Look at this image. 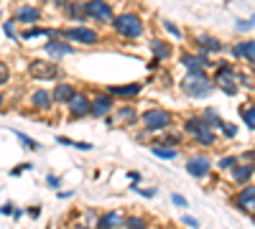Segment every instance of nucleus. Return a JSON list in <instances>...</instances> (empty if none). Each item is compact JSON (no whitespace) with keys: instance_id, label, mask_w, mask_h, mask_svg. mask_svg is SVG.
I'll use <instances>...</instances> for the list:
<instances>
[{"instance_id":"55","label":"nucleus","mask_w":255,"mask_h":229,"mask_svg":"<svg viewBox=\"0 0 255 229\" xmlns=\"http://www.w3.org/2000/svg\"><path fill=\"white\" fill-rule=\"evenodd\" d=\"M253 219H255V216H253Z\"/></svg>"},{"instance_id":"54","label":"nucleus","mask_w":255,"mask_h":229,"mask_svg":"<svg viewBox=\"0 0 255 229\" xmlns=\"http://www.w3.org/2000/svg\"><path fill=\"white\" fill-rule=\"evenodd\" d=\"M0 20H3V16H0Z\"/></svg>"},{"instance_id":"52","label":"nucleus","mask_w":255,"mask_h":229,"mask_svg":"<svg viewBox=\"0 0 255 229\" xmlns=\"http://www.w3.org/2000/svg\"><path fill=\"white\" fill-rule=\"evenodd\" d=\"M5 99H8V97L3 95V92H0V110H3V107H5Z\"/></svg>"},{"instance_id":"50","label":"nucleus","mask_w":255,"mask_h":229,"mask_svg":"<svg viewBox=\"0 0 255 229\" xmlns=\"http://www.w3.org/2000/svg\"><path fill=\"white\" fill-rule=\"evenodd\" d=\"M158 66H161V61H156V59H151V61H148V69H151V72H156Z\"/></svg>"},{"instance_id":"53","label":"nucleus","mask_w":255,"mask_h":229,"mask_svg":"<svg viewBox=\"0 0 255 229\" xmlns=\"http://www.w3.org/2000/svg\"><path fill=\"white\" fill-rule=\"evenodd\" d=\"M253 107H255V99H253Z\"/></svg>"},{"instance_id":"32","label":"nucleus","mask_w":255,"mask_h":229,"mask_svg":"<svg viewBox=\"0 0 255 229\" xmlns=\"http://www.w3.org/2000/svg\"><path fill=\"white\" fill-rule=\"evenodd\" d=\"M237 112H240V117L245 120L248 128L255 133V107H253V105H240V107H237Z\"/></svg>"},{"instance_id":"14","label":"nucleus","mask_w":255,"mask_h":229,"mask_svg":"<svg viewBox=\"0 0 255 229\" xmlns=\"http://www.w3.org/2000/svg\"><path fill=\"white\" fill-rule=\"evenodd\" d=\"M113 120L120 122V125H128V128H130V125H140V112H138V107L133 105V102H125V105L115 107Z\"/></svg>"},{"instance_id":"40","label":"nucleus","mask_w":255,"mask_h":229,"mask_svg":"<svg viewBox=\"0 0 255 229\" xmlns=\"http://www.w3.org/2000/svg\"><path fill=\"white\" fill-rule=\"evenodd\" d=\"M136 193H138V196H143V199H156L158 189H156V186H151V189H138Z\"/></svg>"},{"instance_id":"19","label":"nucleus","mask_w":255,"mask_h":229,"mask_svg":"<svg viewBox=\"0 0 255 229\" xmlns=\"http://www.w3.org/2000/svg\"><path fill=\"white\" fill-rule=\"evenodd\" d=\"M253 176H255V166L253 163H245V160H240V163L230 171V181L237 183V186H245V183H250Z\"/></svg>"},{"instance_id":"21","label":"nucleus","mask_w":255,"mask_h":229,"mask_svg":"<svg viewBox=\"0 0 255 229\" xmlns=\"http://www.w3.org/2000/svg\"><path fill=\"white\" fill-rule=\"evenodd\" d=\"M148 49H151V54H153V59L161 61V64L174 56V46H171L169 41H163V38H148Z\"/></svg>"},{"instance_id":"17","label":"nucleus","mask_w":255,"mask_h":229,"mask_svg":"<svg viewBox=\"0 0 255 229\" xmlns=\"http://www.w3.org/2000/svg\"><path fill=\"white\" fill-rule=\"evenodd\" d=\"M28 105L36 110V112H49L54 107L51 89H33L31 95H28Z\"/></svg>"},{"instance_id":"45","label":"nucleus","mask_w":255,"mask_h":229,"mask_svg":"<svg viewBox=\"0 0 255 229\" xmlns=\"http://www.w3.org/2000/svg\"><path fill=\"white\" fill-rule=\"evenodd\" d=\"M128 178H130L133 183H136V186H140V181H143V176L138 173V171H128Z\"/></svg>"},{"instance_id":"31","label":"nucleus","mask_w":255,"mask_h":229,"mask_svg":"<svg viewBox=\"0 0 255 229\" xmlns=\"http://www.w3.org/2000/svg\"><path fill=\"white\" fill-rule=\"evenodd\" d=\"M125 229H148V219L146 216H138V214H125Z\"/></svg>"},{"instance_id":"24","label":"nucleus","mask_w":255,"mask_h":229,"mask_svg":"<svg viewBox=\"0 0 255 229\" xmlns=\"http://www.w3.org/2000/svg\"><path fill=\"white\" fill-rule=\"evenodd\" d=\"M199 117H202V122H204V128H207V130H215V133H217V130H219V128H222V125H225L222 114H219L215 107H204Z\"/></svg>"},{"instance_id":"39","label":"nucleus","mask_w":255,"mask_h":229,"mask_svg":"<svg viewBox=\"0 0 255 229\" xmlns=\"http://www.w3.org/2000/svg\"><path fill=\"white\" fill-rule=\"evenodd\" d=\"M46 186H49V189H54V191H61V176L49 173V176H46Z\"/></svg>"},{"instance_id":"34","label":"nucleus","mask_w":255,"mask_h":229,"mask_svg":"<svg viewBox=\"0 0 255 229\" xmlns=\"http://www.w3.org/2000/svg\"><path fill=\"white\" fill-rule=\"evenodd\" d=\"M237 163H240V158H237V155H222V158L217 160V168L225 173V171H232Z\"/></svg>"},{"instance_id":"6","label":"nucleus","mask_w":255,"mask_h":229,"mask_svg":"<svg viewBox=\"0 0 255 229\" xmlns=\"http://www.w3.org/2000/svg\"><path fill=\"white\" fill-rule=\"evenodd\" d=\"M61 38L69 41L72 46H97L99 41V33L95 28H87V26H72V28H61Z\"/></svg>"},{"instance_id":"1","label":"nucleus","mask_w":255,"mask_h":229,"mask_svg":"<svg viewBox=\"0 0 255 229\" xmlns=\"http://www.w3.org/2000/svg\"><path fill=\"white\" fill-rule=\"evenodd\" d=\"M179 89L184 92V97H189V99H204V97L212 95L217 87L207 72H186L184 79L179 82Z\"/></svg>"},{"instance_id":"5","label":"nucleus","mask_w":255,"mask_h":229,"mask_svg":"<svg viewBox=\"0 0 255 229\" xmlns=\"http://www.w3.org/2000/svg\"><path fill=\"white\" fill-rule=\"evenodd\" d=\"M212 82L217 89H222L227 97H235L237 92H240V84H237V72H235V66H232L230 61H219L217 64V72L212 76Z\"/></svg>"},{"instance_id":"23","label":"nucleus","mask_w":255,"mask_h":229,"mask_svg":"<svg viewBox=\"0 0 255 229\" xmlns=\"http://www.w3.org/2000/svg\"><path fill=\"white\" fill-rule=\"evenodd\" d=\"M196 41V46H199V54H219V51H225V43L219 41V38H215V36H196L194 38Z\"/></svg>"},{"instance_id":"38","label":"nucleus","mask_w":255,"mask_h":229,"mask_svg":"<svg viewBox=\"0 0 255 229\" xmlns=\"http://www.w3.org/2000/svg\"><path fill=\"white\" fill-rule=\"evenodd\" d=\"M5 84H10V66L5 61H0V89Z\"/></svg>"},{"instance_id":"42","label":"nucleus","mask_w":255,"mask_h":229,"mask_svg":"<svg viewBox=\"0 0 255 229\" xmlns=\"http://www.w3.org/2000/svg\"><path fill=\"white\" fill-rule=\"evenodd\" d=\"M171 204L181 206V209H186V206H189V201H186V196H181V193H171Z\"/></svg>"},{"instance_id":"36","label":"nucleus","mask_w":255,"mask_h":229,"mask_svg":"<svg viewBox=\"0 0 255 229\" xmlns=\"http://www.w3.org/2000/svg\"><path fill=\"white\" fill-rule=\"evenodd\" d=\"M161 26H163V31H169L174 38H184V31L179 28V26H174L171 20H166V18H161Z\"/></svg>"},{"instance_id":"33","label":"nucleus","mask_w":255,"mask_h":229,"mask_svg":"<svg viewBox=\"0 0 255 229\" xmlns=\"http://www.w3.org/2000/svg\"><path fill=\"white\" fill-rule=\"evenodd\" d=\"M57 143L77 148V151H92V143H79V140H72V137H66V135H57Z\"/></svg>"},{"instance_id":"11","label":"nucleus","mask_w":255,"mask_h":229,"mask_svg":"<svg viewBox=\"0 0 255 229\" xmlns=\"http://www.w3.org/2000/svg\"><path fill=\"white\" fill-rule=\"evenodd\" d=\"M66 110H69V120L66 122H77V120H84V117H90V95H84V92H77L74 99L66 105Z\"/></svg>"},{"instance_id":"28","label":"nucleus","mask_w":255,"mask_h":229,"mask_svg":"<svg viewBox=\"0 0 255 229\" xmlns=\"http://www.w3.org/2000/svg\"><path fill=\"white\" fill-rule=\"evenodd\" d=\"M217 140H219V137H217L215 130H204V133H199V135L194 137V143H196L199 148H215Z\"/></svg>"},{"instance_id":"16","label":"nucleus","mask_w":255,"mask_h":229,"mask_svg":"<svg viewBox=\"0 0 255 229\" xmlns=\"http://www.w3.org/2000/svg\"><path fill=\"white\" fill-rule=\"evenodd\" d=\"M235 206L245 214H255V183H245L235 196Z\"/></svg>"},{"instance_id":"41","label":"nucleus","mask_w":255,"mask_h":229,"mask_svg":"<svg viewBox=\"0 0 255 229\" xmlns=\"http://www.w3.org/2000/svg\"><path fill=\"white\" fill-rule=\"evenodd\" d=\"M181 224H184L186 229H199V219H194V216H189V214L181 216Z\"/></svg>"},{"instance_id":"25","label":"nucleus","mask_w":255,"mask_h":229,"mask_svg":"<svg viewBox=\"0 0 255 229\" xmlns=\"http://www.w3.org/2000/svg\"><path fill=\"white\" fill-rule=\"evenodd\" d=\"M181 140L184 137L179 135V133H158L156 137H153V140H148L151 145H161V148H176V151H179L181 148Z\"/></svg>"},{"instance_id":"43","label":"nucleus","mask_w":255,"mask_h":229,"mask_svg":"<svg viewBox=\"0 0 255 229\" xmlns=\"http://www.w3.org/2000/svg\"><path fill=\"white\" fill-rule=\"evenodd\" d=\"M33 168V163H23V166H13L10 168V176H20L23 171H31Z\"/></svg>"},{"instance_id":"18","label":"nucleus","mask_w":255,"mask_h":229,"mask_svg":"<svg viewBox=\"0 0 255 229\" xmlns=\"http://www.w3.org/2000/svg\"><path fill=\"white\" fill-rule=\"evenodd\" d=\"M16 23H26V26H39L41 23V8L36 5H18L13 13Z\"/></svg>"},{"instance_id":"49","label":"nucleus","mask_w":255,"mask_h":229,"mask_svg":"<svg viewBox=\"0 0 255 229\" xmlns=\"http://www.w3.org/2000/svg\"><path fill=\"white\" fill-rule=\"evenodd\" d=\"M59 193V201H64V199H72L74 196V191H57Z\"/></svg>"},{"instance_id":"37","label":"nucleus","mask_w":255,"mask_h":229,"mask_svg":"<svg viewBox=\"0 0 255 229\" xmlns=\"http://www.w3.org/2000/svg\"><path fill=\"white\" fill-rule=\"evenodd\" d=\"M3 31H5V36H8L10 41H18V33H16V20H13V18L3 23Z\"/></svg>"},{"instance_id":"35","label":"nucleus","mask_w":255,"mask_h":229,"mask_svg":"<svg viewBox=\"0 0 255 229\" xmlns=\"http://www.w3.org/2000/svg\"><path fill=\"white\" fill-rule=\"evenodd\" d=\"M237 133H240V130H237V125H232V122H225L222 128H219V135H222L225 140H235Z\"/></svg>"},{"instance_id":"47","label":"nucleus","mask_w":255,"mask_h":229,"mask_svg":"<svg viewBox=\"0 0 255 229\" xmlns=\"http://www.w3.org/2000/svg\"><path fill=\"white\" fill-rule=\"evenodd\" d=\"M26 214L31 216V219H39V216H41V206H39V204H36V206H31V209H28Z\"/></svg>"},{"instance_id":"48","label":"nucleus","mask_w":255,"mask_h":229,"mask_svg":"<svg viewBox=\"0 0 255 229\" xmlns=\"http://www.w3.org/2000/svg\"><path fill=\"white\" fill-rule=\"evenodd\" d=\"M240 160H245V163H253V166H255V151H245Z\"/></svg>"},{"instance_id":"46","label":"nucleus","mask_w":255,"mask_h":229,"mask_svg":"<svg viewBox=\"0 0 255 229\" xmlns=\"http://www.w3.org/2000/svg\"><path fill=\"white\" fill-rule=\"evenodd\" d=\"M13 209H16V206L8 201V204H3V206H0V214H5V216H13Z\"/></svg>"},{"instance_id":"20","label":"nucleus","mask_w":255,"mask_h":229,"mask_svg":"<svg viewBox=\"0 0 255 229\" xmlns=\"http://www.w3.org/2000/svg\"><path fill=\"white\" fill-rule=\"evenodd\" d=\"M123 222H125V214L113 209V211H105V214L97 216L95 229H118V227H123Z\"/></svg>"},{"instance_id":"22","label":"nucleus","mask_w":255,"mask_h":229,"mask_svg":"<svg viewBox=\"0 0 255 229\" xmlns=\"http://www.w3.org/2000/svg\"><path fill=\"white\" fill-rule=\"evenodd\" d=\"M230 54L235 56V59H245L248 64L255 66V41H240L230 49Z\"/></svg>"},{"instance_id":"12","label":"nucleus","mask_w":255,"mask_h":229,"mask_svg":"<svg viewBox=\"0 0 255 229\" xmlns=\"http://www.w3.org/2000/svg\"><path fill=\"white\" fill-rule=\"evenodd\" d=\"M43 54L51 56V61H57V64H59L64 56L74 54V46H72L69 41H64V38H49L46 43H43Z\"/></svg>"},{"instance_id":"30","label":"nucleus","mask_w":255,"mask_h":229,"mask_svg":"<svg viewBox=\"0 0 255 229\" xmlns=\"http://www.w3.org/2000/svg\"><path fill=\"white\" fill-rule=\"evenodd\" d=\"M151 153L158 160H176L179 158V151L176 148H161V145H151Z\"/></svg>"},{"instance_id":"26","label":"nucleus","mask_w":255,"mask_h":229,"mask_svg":"<svg viewBox=\"0 0 255 229\" xmlns=\"http://www.w3.org/2000/svg\"><path fill=\"white\" fill-rule=\"evenodd\" d=\"M61 8H64V13L69 16L72 20H77V23H82L84 26V8H82V3H77V0H64L61 3Z\"/></svg>"},{"instance_id":"7","label":"nucleus","mask_w":255,"mask_h":229,"mask_svg":"<svg viewBox=\"0 0 255 229\" xmlns=\"http://www.w3.org/2000/svg\"><path fill=\"white\" fill-rule=\"evenodd\" d=\"M84 8V18L87 20H97V23H110L115 18L113 13V5L107 3V0H84L82 3Z\"/></svg>"},{"instance_id":"27","label":"nucleus","mask_w":255,"mask_h":229,"mask_svg":"<svg viewBox=\"0 0 255 229\" xmlns=\"http://www.w3.org/2000/svg\"><path fill=\"white\" fill-rule=\"evenodd\" d=\"M181 128H184L186 135H192V137H196L199 133H204V130H207L199 114H189V117H184V125H181Z\"/></svg>"},{"instance_id":"4","label":"nucleus","mask_w":255,"mask_h":229,"mask_svg":"<svg viewBox=\"0 0 255 229\" xmlns=\"http://www.w3.org/2000/svg\"><path fill=\"white\" fill-rule=\"evenodd\" d=\"M28 76L33 82H61L64 72H61V66L51 59H31Z\"/></svg>"},{"instance_id":"29","label":"nucleus","mask_w":255,"mask_h":229,"mask_svg":"<svg viewBox=\"0 0 255 229\" xmlns=\"http://www.w3.org/2000/svg\"><path fill=\"white\" fill-rule=\"evenodd\" d=\"M13 135L18 137V140H20V145H23L26 148V151H31V153H39L41 151V143L39 140H33V137L31 135H26V133H20V130H13Z\"/></svg>"},{"instance_id":"10","label":"nucleus","mask_w":255,"mask_h":229,"mask_svg":"<svg viewBox=\"0 0 255 229\" xmlns=\"http://www.w3.org/2000/svg\"><path fill=\"white\" fill-rule=\"evenodd\" d=\"M179 64L186 69V72H207V69H217V64L209 59L207 54H192V51H181Z\"/></svg>"},{"instance_id":"3","label":"nucleus","mask_w":255,"mask_h":229,"mask_svg":"<svg viewBox=\"0 0 255 229\" xmlns=\"http://www.w3.org/2000/svg\"><path fill=\"white\" fill-rule=\"evenodd\" d=\"M140 125L146 133H166L174 125V112L163 107H148L140 112Z\"/></svg>"},{"instance_id":"9","label":"nucleus","mask_w":255,"mask_h":229,"mask_svg":"<svg viewBox=\"0 0 255 229\" xmlns=\"http://www.w3.org/2000/svg\"><path fill=\"white\" fill-rule=\"evenodd\" d=\"M143 87H146V82H130V84H110V87H105V92H107V95L113 97L115 102H118V99H120V102H136V99L140 97Z\"/></svg>"},{"instance_id":"2","label":"nucleus","mask_w":255,"mask_h":229,"mask_svg":"<svg viewBox=\"0 0 255 229\" xmlns=\"http://www.w3.org/2000/svg\"><path fill=\"white\" fill-rule=\"evenodd\" d=\"M110 26L118 36H123L128 41H138L143 36V31H146V20H143L138 13H120L110 20Z\"/></svg>"},{"instance_id":"44","label":"nucleus","mask_w":255,"mask_h":229,"mask_svg":"<svg viewBox=\"0 0 255 229\" xmlns=\"http://www.w3.org/2000/svg\"><path fill=\"white\" fill-rule=\"evenodd\" d=\"M253 23H255V20H237L235 26H237V31H250V28H253Z\"/></svg>"},{"instance_id":"15","label":"nucleus","mask_w":255,"mask_h":229,"mask_svg":"<svg viewBox=\"0 0 255 229\" xmlns=\"http://www.w3.org/2000/svg\"><path fill=\"white\" fill-rule=\"evenodd\" d=\"M77 92H79V89H77L72 82H64V79H61V82H57V84H54V89H51V99H54V105H69V102L74 99V95H77Z\"/></svg>"},{"instance_id":"13","label":"nucleus","mask_w":255,"mask_h":229,"mask_svg":"<svg viewBox=\"0 0 255 229\" xmlns=\"http://www.w3.org/2000/svg\"><path fill=\"white\" fill-rule=\"evenodd\" d=\"M184 168H186V173L194 176V178H207L212 173V160L207 155H192V158H186Z\"/></svg>"},{"instance_id":"51","label":"nucleus","mask_w":255,"mask_h":229,"mask_svg":"<svg viewBox=\"0 0 255 229\" xmlns=\"http://www.w3.org/2000/svg\"><path fill=\"white\" fill-rule=\"evenodd\" d=\"M23 214H26V211H23V209H18V206H16V209H13V219H20Z\"/></svg>"},{"instance_id":"8","label":"nucleus","mask_w":255,"mask_h":229,"mask_svg":"<svg viewBox=\"0 0 255 229\" xmlns=\"http://www.w3.org/2000/svg\"><path fill=\"white\" fill-rule=\"evenodd\" d=\"M90 105H92L90 117H95V120H105V117H110V114L115 112L118 102H115V99L110 97L105 89H102V92H95V95L90 97Z\"/></svg>"}]
</instances>
